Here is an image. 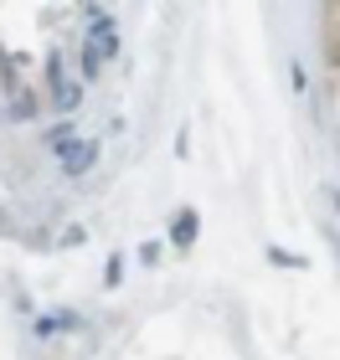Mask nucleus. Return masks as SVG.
<instances>
[{
    "label": "nucleus",
    "instance_id": "nucleus-9",
    "mask_svg": "<svg viewBox=\"0 0 340 360\" xmlns=\"http://www.w3.org/2000/svg\"><path fill=\"white\" fill-rule=\"evenodd\" d=\"M268 257H273L279 268H304V257H294V252H279V248H268Z\"/></svg>",
    "mask_w": 340,
    "mask_h": 360
},
{
    "label": "nucleus",
    "instance_id": "nucleus-12",
    "mask_svg": "<svg viewBox=\"0 0 340 360\" xmlns=\"http://www.w3.org/2000/svg\"><path fill=\"white\" fill-rule=\"evenodd\" d=\"M289 72H294V93H304V88H310V77H304V62H294Z\"/></svg>",
    "mask_w": 340,
    "mask_h": 360
},
{
    "label": "nucleus",
    "instance_id": "nucleus-8",
    "mask_svg": "<svg viewBox=\"0 0 340 360\" xmlns=\"http://www.w3.org/2000/svg\"><path fill=\"white\" fill-rule=\"evenodd\" d=\"M139 263H144V268L160 263V242H139Z\"/></svg>",
    "mask_w": 340,
    "mask_h": 360
},
{
    "label": "nucleus",
    "instance_id": "nucleus-10",
    "mask_svg": "<svg viewBox=\"0 0 340 360\" xmlns=\"http://www.w3.org/2000/svg\"><path fill=\"white\" fill-rule=\"evenodd\" d=\"M83 242H88L83 226H68V232H62V248H83Z\"/></svg>",
    "mask_w": 340,
    "mask_h": 360
},
{
    "label": "nucleus",
    "instance_id": "nucleus-4",
    "mask_svg": "<svg viewBox=\"0 0 340 360\" xmlns=\"http://www.w3.org/2000/svg\"><path fill=\"white\" fill-rule=\"evenodd\" d=\"M196 237H201V211L196 206H181V211H175V217H170V248L175 252H191V248H196Z\"/></svg>",
    "mask_w": 340,
    "mask_h": 360
},
{
    "label": "nucleus",
    "instance_id": "nucleus-6",
    "mask_svg": "<svg viewBox=\"0 0 340 360\" xmlns=\"http://www.w3.org/2000/svg\"><path fill=\"white\" fill-rule=\"evenodd\" d=\"M73 139H77V124H73V119H62V124L46 129V150H52V155L62 150V144H73Z\"/></svg>",
    "mask_w": 340,
    "mask_h": 360
},
{
    "label": "nucleus",
    "instance_id": "nucleus-5",
    "mask_svg": "<svg viewBox=\"0 0 340 360\" xmlns=\"http://www.w3.org/2000/svg\"><path fill=\"white\" fill-rule=\"evenodd\" d=\"M83 330V314L77 309H46V314L37 319V335L46 340V335H77Z\"/></svg>",
    "mask_w": 340,
    "mask_h": 360
},
{
    "label": "nucleus",
    "instance_id": "nucleus-2",
    "mask_svg": "<svg viewBox=\"0 0 340 360\" xmlns=\"http://www.w3.org/2000/svg\"><path fill=\"white\" fill-rule=\"evenodd\" d=\"M46 93H52V103H57L62 113H73L77 103H83V83H77V77H68V68H62V52H57V46L46 52Z\"/></svg>",
    "mask_w": 340,
    "mask_h": 360
},
{
    "label": "nucleus",
    "instance_id": "nucleus-3",
    "mask_svg": "<svg viewBox=\"0 0 340 360\" xmlns=\"http://www.w3.org/2000/svg\"><path fill=\"white\" fill-rule=\"evenodd\" d=\"M99 139H73V144H62L57 150V165H62V175H88L93 165H99Z\"/></svg>",
    "mask_w": 340,
    "mask_h": 360
},
{
    "label": "nucleus",
    "instance_id": "nucleus-1",
    "mask_svg": "<svg viewBox=\"0 0 340 360\" xmlns=\"http://www.w3.org/2000/svg\"><path fill=\"white\" fill-rule=\"evenodd\" d=\"M119 52V26H113V15H93L88 21V37H83V77L77 83H99L103 77V62Z\"/></svg>",
    "mask_w": 340,
    "mask_h": 360
},
{
    "label": "nucleus",
    "instance_id": "nucleus-7",
    "mask_svg": "<svg viewBox=\"0 0 340 360\" xmlns=\"http://www.w3.org/2000/svg\"><path fill=\"white\" fill-rule=\"evenodd\" d=\"M31 113H37V98H31V93L21 88V93H15V98H11V119H21V124H26V119H31Z\"/></svg>",
    "mask_w": 340,
    "mask_h": 360
},
{
    "label": "nucleus",
    "instance_id": "nucleus-11",
    "mask_svg": "<svg viewBox=\"0 0 340 360\" xmlns=\"http://www.w3.org/2000/svg\"><path fill=\"white\" fill-rule=\"evenodd\" d=\"M119 278H124V257H108V288H119Z\"/></svg>",
    "mask_w": 340,
    "mask_h": 360
}]
</instances>
